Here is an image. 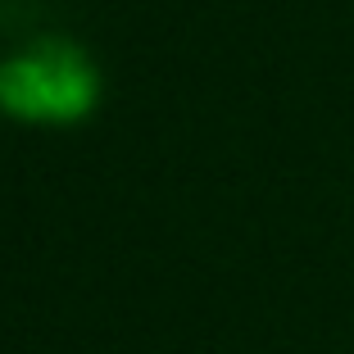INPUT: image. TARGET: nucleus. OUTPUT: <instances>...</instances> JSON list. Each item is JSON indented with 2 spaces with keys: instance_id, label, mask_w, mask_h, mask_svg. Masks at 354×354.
<instances>
[{
  "instance_id": "1",
  "label": "nucleus",
  "mask_w": 354,
  "mask_h": 354,
  "mask_svg": "<svg viewBox=\"0 0 354 354\" xmlns=\"http://www.w3.org/2000/svg\"><path fill=\"white\" fill-rule=\"evenodd\" d=\"M100 100V68L68 37H37L0 59V114L19 123H77Z\"/></svg>"
}]
</instances>
